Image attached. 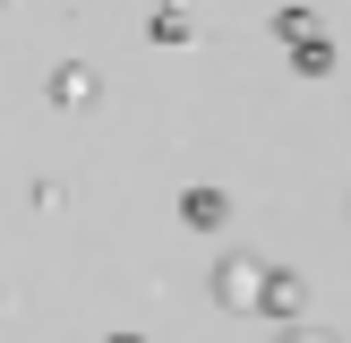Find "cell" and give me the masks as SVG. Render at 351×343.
I'll return each instance as SVG.
<instances>
[{
  "label": "cell",
  "instance_id": "1",
  "mask_svg": "<svg viewBox=\"0 0 351 343\" xmlns=\"http://www.w3.org/2000/svg\"><path fill=\"white\" fill-rule=\"evenodd\" d=\"M95 95H103V78L86 60H60V69H51V103H60V112H86Z\"/></svg>",
  "mask_w": 351,
  "mask_h": 343
},
{
  "label": "cell",
  "instance_id": "2",
  "mask_svg": "<svg viewBox=\"0 0 351 343\" xmlns=\"http://www.w3.org/2000/svg\"><path fill=\"white\" fill-rule=\"evenodd\" d=\"M180 223H189V232H223V223H232V198H223V189H189Z\"/></svg>",
  "mask_w": 351,
  "mask_h": 343
},
{
  "label": "cell",
  "instance_id": "3",
  "mask_svg": "<svg viewBox=\"0 0 351 343\" xmlns=\"http://www.w3.org/2000/svg\"><path fill=\"white\" fill-rule=\"evenodd\" d=\"M257 309H266V318H300L308 283H300V274H266V283H257Z\"/></svg>",
  "mask_w": 351,
  "mask_h": 343
},
{
  "label": "cell",
  "instance_id": "4",
  "mask_svg": "<svg viewBox=\"0 0 351 343\" xmlns=\"http://www.w3.org/2000/svg\"><path fill=\"white\" fill-rule=\"evenodd\" d=\"M257 283H266V266H257V257H232V266L215 274V292H223L232 309H257Z\"/></svg>",
  "mask_w": 351,
  "mask_h": 343
},
{
  "label": "cell",
  "instance_id": "5",
  "mask_svg": "<svg viewBox=\"0 0 351 343\" xmlns=\"http://www.w3.org/2000/svg\"><path fill=\"white\" fill-rule=\"evenodd\" d=\"M291 69H300V78H326V69H335V43H326L317 26H308V34H291Z\"/></svg>",
  "mask_w": 351,
  "mask_h": 343
},
{
  "label": "cell",
  "instance_id": "6",
  "mask_svg": "<svg viewBox=\"0 0 351 343\" xmlns=\"http://www.w3.org/2000/svg\"><path fill=\"white\" fill-rule=\"evenodd\" d=\"M283 343H326V335H300V326H283Z\"/></svg>",
  "mask_w": 351,
  "mask_h": 343
}]
</instances>
